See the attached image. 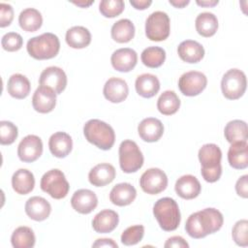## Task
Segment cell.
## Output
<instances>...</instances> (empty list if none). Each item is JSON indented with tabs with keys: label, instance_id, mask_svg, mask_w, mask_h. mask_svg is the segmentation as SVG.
Listing matches in <instances>:
<instances>
[{
	"label": "cell",
	"instance_id": "1",
	"mask_svg": "<svg viewBox=\"0 0 248 248\" xmlns=\"http://www.w3.org/2000/svg\"><path fill=\"white\" fill-rule=\"evenodd\" d=\"M224 223L223 214L212 207L192 213L185 224V231L189 236L199 239L218 232Z\"/></svg>",
	"mask_w": 248,
	"mask_h": 248
},
{
	"label": "cell",
	"instance_id": "2",
	"mask_svg": "<svg viewBox=\"0 0 248 248\" xmlns=\"http://www.w3.org/2000/svg\"><path fill=\"white\" fill-rule=\"evenodd\" d=\"M202 165L201 173L202 178L209 183L216 182L222 174V151L215 143L203 144L198 153Z\"/></svg>",
	"mask_w": 248,
	"mask_h": 248
},
{
	"label": "cell",
	"instance_id": "3",
	"mask_svg": "<svg viewBox=\"0 0 248 248\" xmlns=\"http://www.w3.org/2000/svg\"><path fill=\"white\" fill-rule=\"evenodd\" d=\"M86 140L102 150H109L115 141V133L110 125L100 120L90 119L83 126Z\"/></svg>",
	"mask_w": 248,
	"mask_h": 248
},
{
	"label": "cell",
	"instance_id": "4",
	"mask_svg": "<svg viewBox=\"0 0 248 248\" xmlns=\"http://www.w3.org/2000/svg\"><path fill=\"white\" fill-rule=\"evenodd\" d=\"M153 214L160 228L166 232L175 231L181 220L177 202L169 197L159 199L153 206Z\"/></svg>",
	"mask_w": 248,
	"mask_h": 248
},
{
	"label": "cell",
	"instance_id": "5",
	"mask_svg": "<svg viewBox=\"0 0 248 248\" xmlns=\"http://www.w3.org/2000/svg\"><path fill=\"white\" fill-rule=\"evenodd\" d=\"M29 55L37 60H46L55 57L60 50L58 37L50 32L29 39L26 46Z\"/></svg>",
	"mask_w": 248,
	"mask_h": 248
},
{
	"label": "cell",
	"instance_id": "6",
	"mask_svg": "<svg viewBox=\"0 0 248 248\" xmlns=\"http://www.w3.org/2000/svg\"><path fill=\"white\" fill-rule=\"evenodd\" d=\"M119 165L121 170L126 173H132L139 170L143 165V155L138 144L131 140H125L119 145Z\"/></svg>",
	"mask_w": 248,
	"mask_h": 248
},
{
	"label": "cell",
	"instance_id": "7",
	"mask_svg": "<svg viewBox=\"0 0 248 248\" xmlns=\"http://www.w3.org/2000/svg\"><path fill=\"white\" fill-rule=\"evenodd\" d=\"M40 187L45 193L56 200L65 198L70 190V185L65 174L58 169H52L46 171L41 178Z\"/></svg>",
	"mask_w": 248,
	"mask_h": 248
},
{
	"label": "cell",
	"instance_id": "8",
	"mask_svg": "<svg viewBox=\"0 0 248 248\" xmlns=\"http://www.w3.org/2000/svg\"><path fill=\"white\" fill-rule=\"evenodd\" d=\"M246 86V76L239 69L229 70L221 80L222 93L229 100H237L243 96Z\"/></svg>",
	"mask_w": 248,
	"mask_h": 248
},
{
	"label": "cell",
	"instance_id": "9",
	"mask_svg": "<svg viewBox=\"0 0 248 248\" xmlns=\"http://www.w3.org/2000/svg\"><path fill=\"white\" fill-rule=\"evenodd\" d=\"M170 23L169 16L162 11H156L149 15L145 21V35L154 42L165 41L170 36Z\"/></svg>",
	"mask_w": 248,
	"mask_h": 248
},
{
	"label": "cell",
	"instance_id": "10",
	"mask_svg": "<svg viewBox=\"0 0 248 248\" xmlns=\"http://www.w3.org/2000/svg\"><path fill=\"white\" fill-rule=\"evenodd\" d=\"M140 186L143 192L149 195H157L168 186L167 174L158 168L148 169L141 174Z\"/></svg>",
	"mask_w": 248,
	"mask_h": 248
},
{
	"label": "cell",
	"instance_id": "11",
	"mask_svg": "<svg viewBox=\"0 0 248 248\" xmlns=\"http://www.w3.org/2000/svg\"><path fill=\"white\" fill-rule=\"evenodd\" d=\"M207 78L204 74L199 71H190L184 73L178 80L180 92L188 97H194L201 94L206 87Z\"/></svg>",
	"mask_w": 248,
	"mask_h": 248
},
{
	"label": "cell",
	"instance_id": "12",
	"mask_svg": "<svg viewBox=\"0 0 248 248\" xmlns=\"http://www.w3.org/2000/svg\"><path fill=\"white\" fill-rule=\"evenodd\" d=\"M43 141L36 135L24 137L17 146V156L24 163H32L41 157Z\"/></svg>",
	"mask_w": 248,
	"mask_h": 248
},
{
	"label": "cell",
	"instance_id": "13",
	"mask_svg": "<svg viewBox=\"0 0 248 248\" xmlns=\"http://www.w3.org/2000/svg\"><path fill=\"white\" fill-rule=\"evenodd\" d=\"M39 83L42 86L51 88L56 94H60L67 86V76L59 67H47L41 73Z\"/></svg>",
	"mask_w": 248,
	"mask_h": 248
},
{
	"label": "cell",
	"instance_id": "14",
	"mask_svg": "<svg viewBox=\"0 0 248 248\" xmlns=\"http://www.w3.org/2000/svg\"><path fill=\"white\" fill-rule=\"evenodd\" d=\"M56 105V93L49 87L40 85L32 97L33 108L40 113H48Z\"/></svg>",
	"mask_w": 248,
	"mask_h": 248
},
{
	"label": "cell",
	"instance_id": "15",
	"mask_svg": "<svg viewBox=\"0 0 248 248\" xmlns=\"http://www.w3.org/2000/svg\"><path fill=\"white\" fill-rule=\"evenodd\" d=\"M72 207L80 214H89L98 205L96 194L89 189H79L71 198Z\"/></svg>",
	"mask_w": 248,
	"mask_h": 248
},
{
	"label": "cell",
	"instance_id": "16",
	"mask_svg": "<svg viewBox=\"0 0 248 248\" xmlns=\"http://www.w3.org/2000/svg\"><path fill=\"white\" fill-rule=\"evenodd\" d=\"M110 62L114 70L122 73L132 71L138 62L137 52L129 47L116 49L110 57Z\"/></svg>",
	"mask_w": 248,
	"mask_h": 248
},
{
	"label": "cell",
	"instance_id": "17",
	"mask_svg": "<svg viewBox=\"0 0 248 248\" xmlns=\"http://www.w3.org/2000/svg\"><path fill=\"white\" fill-rule=\"evenodd\" d=\"M105 98L114 104L123 102L129 94V87L127 82L119 78H108L103 89Z\"/></svg>",
	"mask_w": 248,
	"mask_h": 248
},
{
	"label": "cell",
	"instance_id": "18",
	"mask_svg": "<svg viewBox=\"0 0 248 248\" xmlns=\"http://www.w3.org/2000/svg\"><path fill=\"white\" fill-rule=\"evenodd\" d=\"M138 133L140 139L146 142H155L164 134L163 123L155 117H147L140 121L138 126Z\"/></svg>",
	"mask_w": 248,
	"mask_h": 248
},
{
	"label": "cell",
	"instance_id": "19",
	"mask_svg": "<svg viewBox=\"0 0 248 248\" xmlns=\"http://www.w3.org/2000/svg\"><path fill=\"white\" fill-rule=\"evenodd\" d=\"M24 208L27 216L30 219L38 222L46 220L51 212L50 203L45 198L38 196L29 198Z\"/></svg>",
	"mask_w": 248,
	"mask_h": 248
},
{
	"label": "cell",
	"instance_id": "20",
	"mask_svg": "<svg viewBox=\"0 0 248 248\" xmlns=\"http://www.w3.org/2000/svg\"><path fill=\"white\" fill-rule=\"evenodd\" d=\"M116 175L114 167L108 163H101L93 167L88 173L89 182L96 187L106 186L113 181Z\"/></svg>",
	"mask_w": 248,
	"mask_h": 248
},
{
	"label": "cell",
	"instance_id": "21",
	"mask_svg": "<svg viewBox=\"0 0 248 248\" xmlns=\"http://www.w3.org/2000/svg\"><path fill=\"white\" fill-rule=\"evenodd\" d=\"M174 190L180 198L184 200H192L200 195L202 186L196 176L185 174L176 180Z\"/></svg>",
	"mask_w": 248,
	"mask_h": 248
},
{
	"label": "cell",
	"instance_id": "22",
	"mask_svg": "<svg viewBox=\"0 0 248 248\" xmlns=\"http://www.w3.org/2000/svg\"><path fill=\"white\" fill-rule=\"evenodd\" d=\"M118 214L111 209H104L97 213L92 220V228L98 233L111 232L118 225Z\"/></svg>",
	"mask_w": 248,
	"mask_h": 248
},
{
	"label": "cell",
	"instance_id": "23",
	"mask_svg": "<svg viewBox=\"0 0 248 248\" xmlns=\"http://www.w3.org/2000/svg\"><path fill=\"white\" fill-rule=\"evenodd\" d=\"M48 147L51 154L57 158H65L73 148V140L65 132H56L48 140Z\"/></svg>",
	"mask_w": 248,
	"mask_h": 248
},
{
	"label": "cell",
	"instance_id": "24",
	"mask_svg": "<svg viewBox=\"0 0 248 248\" xmlns=\"http://www.w3.org/2000/svg\"><path fill=\"white\" fill-rule=\"evenodd\" d=\"M137 197L136 188L127 182L118 183L109 193L110 202L117 206H126L131 204Z\"/></svg>",
	"mask_w": 248,
	"mask_h": 248
},
{
	"label": "cell",
	"instance_id": "25",
	"mask_svg": "<svg viewBox=\"0 0 248 248\" xmlns=\"http://www.w3.org/2000/svg\"><path fill=\"white\" fill-rule=\"evenodd\" d=\"M177 53L180 59L186 63H198L204 56L203 46L197 41L186 40L179 44Z\"/></svg>",
	"mask_w": 248,
	"mask_h": 248
},
{
	"label": "cell",
	"instance_id": "26",
	"mask_svg": "<svg viewBox=\"0 0 248 248\" xmlns=\"http://www.w3.org/2000/svg\"><path fill=\"white\" fill-rule=\"evenodd\" d=\"M228 161L230 166L235 170H244L248 167L247 140L232 143L228 151Z\"/></svg>",
	"mask_w": 248,
	"mask_h": 248
},
{
	"label": "cell",
	"instance_id": "27",
	"mask_svg": "<svg viewBox=\"0 0 248 248\" xmlns=\"http://www.w3.org/2000/svg\"><path fill=\"white\" fill-rule=\"evenodd\" d=\"M137 93L143 98H152L160 90V81L152 74H142L139 76L135 82Z\"/></svg>",
	"mask_w": 248,
	"mask_h": 248
},
{
	"label": "cell",
	"instance_id": "28",
	"mask_svg": "<svg viewBox=\"0 0 248 248\" xmlns=\"http://www.w3.org/2000/svg\"><path fill=\"white\" fill-rule=\"evenodd\" d=\"M12 186L16 193L19 195H27L34 189V174L26 169H19L16 170L12 176Z\"/></svg>",
	"mask_w": 248,
	"mask_h": 248
},
{
	"label": "cell",
	"instance_id": "29",
	"mask_svg": "<svg viewBox=\"0 0 248 248\" xmlns=\"http://www.w3.org/2000/svg\"><path fill=\"white\" fill-rule=\"evenodd\" d=\"M66 43L72 48H84L91 43V33L83 26H73L66 32Z\"/></svg>",
	"mask_w": 248,
	"mask_h": 248
},
{
	"label": "cell",
	"instance_id": "30",
	"mask_svg": "<svg viewBox=\"0 0 248 248\" xmlns=\"http://www.w3.org/2000/svg\"><path fill=\"white\" fill-rule=\"evenodd\" d=\"M7 90L13 98L24 99L30 93L31 84L25 76L21 74H14L9 78Z\"/></svg>",
	"mask_w": 248,
	"mask_h": 248
},
{
	"label": "cell",
	"instance_id": "31",
	"mask_svg": "<svg viewBox=\"0 0 248 248\" xmlns=\"http://www.w3.org/2000/svg\"><path fill=\"white\" fill-rule=\"evenodd\" d=\"M197 32L205 38L213 36L218 29V19L216 16L209 12L200 14L195 20Z\"/></svg>",
	"mask_w": 248,
	"mask_h": 248
},
{
	"label": "cell",
	"instance_id": "32",
	"mask_svg": "<svg viewBox=\"0 0 248 248\" xmlns=\"http://www.w3.org/2000/svg\"><path fill=\"white\" fill-rule=\"evenodd\" d=\"M111 38L120 44L130 42L135 36L134 23L128 18H122L114 22L110 30Z\"/></svg>",
	"mask_w": 248,
	"mask_h": 248
},
{
	"label": "cell",
	"instance_id": "33",
	"mask_svg": "<svg viewBox=\"0 0 248 248\" xmlns=\"http://www.w3.org/2000/svg\"><path fill=\"white\" fill-rule=\"evenodd\" d=\"M224 136L228 142L244 141L248 139L247 124L243 120L234 119L227 123L224 129Z\"/></svg>",
	"mask_w": 248,
	"mask_h": 248
},
{
	"label": "cell",
	"instance_id": "34",
	"mask_svg": "<svg viewBox=\"0 0 248 248\" xmlns=\"http://www.w3.org/2000/svg\"><path fill=\"white\" fill-rule=\"evenodd\" d=\"M18 23L24 31L35 32L41 28L43 24V16L37 9L27 8L19 14Z\"/></svg>",
	"mask_w": 248,
	"mask_h": 248
},
{
	"label": "cell",
	"instance_id": "35",
	"mask_svg": "<svg viewBox=\"0 0 248 248\" xmlns=\"http://www.w3.org/2000/svg\"><path fill=\"white\" fill-rule=\"evenodd\" d=\"M180 107V100L172 90L164 91L157 101V108L164 115L174 114Z\"/></svg>",
	"mask_w": 248,
	"mask_h": 248
},
{
	"label": "cell",
	"instance_id": "36",
	"mask_svg": "<svg viewBox=\"0 0 248 248\" xmlns=\"http://www.w3.org/2000/svg\"><path fill=\"white\" fill-rule=\"evenodd\" d=\"M35 241L36 237L33 230L26 226L16 228L11 236V242L15 248H32Z\"/></svg>",
	"mask_w": 248,
	"mask_h": 248
},
{
	"label": "cell",
	"instance_id": "37",
	"mask_svg": "<svg viewBox=\"0 0 248 248\" xmlns=\"http://www.w3.org/2000/svg\"><path fill=\"white\" fill-rule=\"evenodd\" d=\"M141 62L148 68H158L166 60V51L160 46H148L141 52Z\"/></svg>",
	"mask_w": 248,
	"mask_h": 248
},
{
	"label": "cell",
	"instance_id": "38",
	"mask_svg": "<svg viewBox=\"0 0 248 248\" xmlns=\"http://www.w3.org/2000/svg\"><path fill=\"white\" fill-rule=\"evenodd\" d=\"M125 8L122 0H103L99 4V11L105 17H115L119 16Z\"/></svg>",
	"mask_w": 248,
	"mask_h": 248
},
{
	"label": "cell",
	"instance_id": "39",
	"mask_svg": "<svg viewBox=\"0 0 248 248\" xmlns=\"http://www.w3.org/2000/svg\"><path fill=\"white\" fill-rule=\"evenodd\" d=\"M144 235V227L142 225H134L127 228L121 234V242L126 246L138 244Z\"/></svg>",
	"mask_w": 248,
	"mask_h": 248
},
{
	"label": "cell",
	"instance_id": "40",
	"mask_svg": "<svg viewBox=\"0 0 248 248\" xmlns=\"http://www.w3.org/2000/svg\"><path fill=\"white\" fill-rule=\"evenodd\" d=\"M18 136L17 127L11 121H0V143L2 145H10L16 140Z\"/></svg>",
	"mask_w": 248,
	"mask_h": 248
},
{
	"label": "cell",
	"instance_id": "41",
	"mask_svg": "<svg viewBox=\"0 0 248 248\" xmlns=\"http://www.w3.org/2000/svg\"><path fill=\"white\" fill-rule=\"evenodd\" d=\"M232 236L238 246L246 247L248 245V221L246 219L239 220L234 224Z\"/></svg>",
	"mask_w": 248,
	"mask_h": 248
},
{
	"label": "cell",
	"instance_id": "42",
	"mask_svg": "<svg viewBox=\"0 0 248 248\" xmlns=\"http://www.w3.org/2000/svg\"><path fill=\"white\" fill-rule=\"evenodd\" d=\"M1 45L2 47L7 51H17L21 48L23 45V39L16 32H8L2 37Z\"/></svg>",
	"mask_w": 248,
	"mask_h": 248
},
{
	"label": "cell",
	"instance_id": "43",
	"mask_svg": "<svg viewBox=\"0 0 248 248\" xmlns=\"http://www.w3.org/2000/svg\"><path fill=\"white\" fill-rule=\"evenodd\" d=\"M14 19V9L10 4L0 3V27L9 26Z\"/></svg>",
	"mask_w": 248,
	"mask_h": 248
},
{
	"label": "cell",
	"instance_id": "44",
	"mask_svg": "<svg viewBox=\"0 0 248 248\" xmlns=\"http://www.w3.org/2000/svg\"><path fill=\"white\" fill-rule=\"evenodd\" d=\"M235 191L239 197L243 199L248 198V175L247 174H244L237 179L235 183Z\"/></svg>",
	"mask_w": 248,
	"mask_h": 248
},
{
	"label": "cell",
	"instance_id": "45",
	"mask_svg": "<svg viewBox=\"0 0 248 248\" xmlns=\"http://www.w3.org/2000/svg\"><path fill=\"white\" fill-rule=\"evenodd\" d=\"M164 247L165 248H170V247L188 248L189 244L187 243V241L183 237H181L179 235H175V236H171V237L168 238V240L164 244Z\"/></svg>",
	"mask_w": 248,
	"mask_h": 248
},
{
	"label": "cell",
	"instance_id": "46",
	"mask_svg": "<svg viewBox=\"0 0 248 248\" xmlns=\"http://www.w3.org/2000/svg\"><path fill=\"white\" fill-rule=\"evenodd\" d=\"M93 247H114L117 248L118 245L110 238H100L97 239L93 244Z\"/></svg>",
	"mask_w": 248,
	"mask_h": 248
},
{
	"label": "cell",
	"instance_id": "47",
	"mask_svg": "<svg viewBox=\"0 0 248 248\" xmlns=\"http://www.w3.org/2000/svg\"><path fill=\"white\" fill-rule=\"evenodd\" d=\"M130 4L137 10H145L152 4V1L151 0H131Z\"/></svg>",
	"mask_w": 248,
	"mask_h": 248
},
{
	"label": "cell",
	"instance_id": "48",
	"mask_svg": "<svg viewBox=\"0 0 248 248\" xmlns=\"http://www.w3.org/2000/svg\"><path fill=\"white\" fill-rule=\"evenodd\" d=\"M169 2L170 5L174 6L175 8H183L190 3L189 0H170Z\"/></svg>",
	"mask_w": 248,
	"mask_h": 248
},
{
	"label": "cell",
	"instance_id": "49",
	"mask_svg": "<svg viewBox=\"0 0 248 248\" xmlns=\"http://www.w3.org/2000/svg\"><path fill=\"white\" fill-rule=\"evenodd\" d=\"M199 6L202 7H213L219 3L218 0H209V1H196Z\"/></svg>",
	"mask_w": 248,
	"mask_h": 248
},
{
	"label": "cell",
	"instance_id": "50",
	"mask_svg": "<svg viewBox=\"0 0 248 248\" xmlns=\"http://www.w3.org/2000/svg\"><path fill=\"white\" fill-rule=\"evenodd\" d=\"M75 5L81 7V8H87L89 7L91 4L94 3V1H78V2H73Z\"/></svg>",
	"mask_w": 248,
	"mask_h": 248
}]
</instances>
